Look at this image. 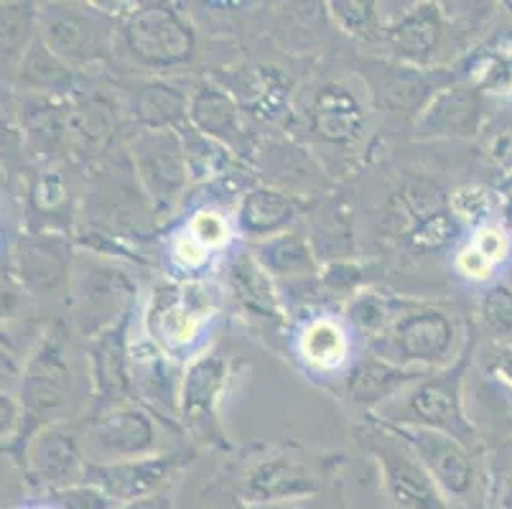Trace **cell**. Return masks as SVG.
<instances>
[{
	"label": "cell",
	"mask_w": 512,
	"mask_h": 509,
	"mask_svg": "<svg viewBox=\"0 0 512 509\" xmlns=\"http://www.w3.org/2000/svg\"><path fill=\"white\" fill-rule=\"evenodd\" d=\"M293 354L311 375H339L355 362V334L342 316H309L293 334Z\"/></svg>",
	"instance_id": "obj_17"
},
{
	"label": "cell",
	"mask_w": 512,
	"mask_h": 509,
	"mask_svg": "<svg viewBox=\"0 0 512 509\" xmlns=\"http://www.w3.org/2000/svg\"><path fill=\"white\" fill-rule=\"evenodd\" d=\"M79 367L74 349V329L62 316L46 321L39 344L31 352L23 370L18 403L23 410V423L16 441L6 448L23 464V448L39 428L72 420L77 403Z\"/></svg>",
	"instance_id": "obj_1"
},
{
	"label": "cell",
	"mask_w": 512,
	"mask_h": 509,
	"mask_svg": "<svg viewBox=\"0 0 512 509\" xmlns=\"http://www.w3.org/2000/svg\"><path fill=\"white\" fill-rule=\"evenodd\" d=\"M39 39V8L34 3H0V77L16 79L23 56Z\"/></svg>",
	"instance_id": "obj_29"
},
{
	"label": "cell",
	"mask_w": 512,
	"mask_h": 509,
	"mask_svg": "<svg viewBox=\"0 0 512 509\" xmlns=\"http://www.w3.org/2000/svg\"><path fill=\"white\" fill-rule=\"evenodd\" d=\"M365 107L344 84H327L311 100L309 125L321 140L332 146H349L365 130Z\"/></svg>",
	"instance_id": "obj_23"
},
{
	"label": "cell",
	"mask_w": 512,
	"mask_h": 509,
	"mask_svg": "<svg viewBox=\"0 0 512 509\" xmlns=\"http://www.w3.org/2000/svg\"><path fill=\"white\" fill-rule=\"evenodd\" d=\"M138 296L136 280L120 265L107 263L100 255L82 252L74 258L72 286H69V316L72 329L82 339H95L102 331L128 319Z\"/></svg>",
	"instance_id": "obj_5"
},
{
	"label": "cell",
	"mask_w": 512,
	"mask_h": 509,
	"mask_svg": "<svg viewBox=\"0 0 512 509\" xmlns=\"http://www.w3.org/2000/svg\"><path fill=\"white\" fill-rule=\"evenodd\" d=\"M74 258V247L64 232H21L13 247L11 275L36 306L59 301L69 298Z\"/></svg>",
	"instance_id": "obj_11"
},
{
	"label": "cell",
	"mask_w": 512,
	"mask_h": 509,
	"mask_svg": "<svg viewBox=\"0 0 512 509\" xmlns=\"http://www.w3.org/2000/svg\"><path fill=\"white\" fill-rule=\"evenodd\" d=\"M449 212L456 222L467 224L474 230L492 219V194L479 184L459 186L449 196Z\"/></svg>",
	"instance_id": "obj_38"
},
{
	"label": "cell",
	"mask_w": 512,
	"mask_h": 509,
	"mask_svg": "<svg viewBox=\"0 0 512 509\" xmlns=\"http://www.w3.org/2000/svg\"><path fill=\"white\" fill-rule=\"evenodd\" d=\"M29 497L23 464L6 448H0V509H13Z\"/></svg>",
	"instance_id": "obj_44"
},
{
	"label": "cell",
	"mask_w": 512,
	"mask_h": 509,
	"mask_svg": "<svg viewBox=\"0 0 512 509\" xmlns=\"http://www.w3.org/2000/svg\"><path fill=\"white\" fill-rule=\"evenodd\" d=\"M227 291L242 314L260 324L278 326L286 321V303L276 280L255 260L253 250L235 252L227 263Z\"/></svg>",
	"instance_id": "obj_20"
},
{
	"label": "cell",
	"mask_w": 512,
	"mask_h": 509,
	"mask_svg": "<svg viewBox=\"0 0 512 509\" xmlns=\"http://www.w3.org/2000/svg\"><path fill=\"white\" fill-rule=\"evenodd\" d=\"M319 487V474L304 456L291 451H271L242 469L235 494L242 504L260 509L273 504L309 502Z\"/></svg>",
	"instance_id": "obj_13"
},
{
	"label": "cell",
	"mask_w": 512,
	"mask_h": 509,
	"mask_svg": "<svg viewBox=\"0 0 512 509\" xmlns=\"http://www.w3.org/2000/svg\"><path fill=\"white\" fill-rule=\"evenodd\" d=\"M482 377L512 395V344L495 342L482 354Z\"/></svg>",
	"instance_id": "obj_47"
},
{
	"label": "cell",
	"mask_w": 512,
	"mask_h": 509,
	"mask_svg": "<svg viewBox=\"0 0 512 509\" xmlns=\"http://www.w3.org/2000/svg\"><path fill=\"white\" fill-rule=\"evenodd\" d=\"M23 423V410L18 403V395L0 392V448H8L16 441Z\"/></svg>",
	"instance_id": "obj_48"
},
{
	"label": "cell",
	"mask_w": 512,
	"mask_h": 509,
	"mask_svg": "<svg viewBox=\"0 0 512 509\" xmlns=\"http://www.w3.org/2000/svg\"><path fill=\"white\" fill-rule=\"evenodd\" d=\"M316 280H319L321 293L339 298V301L344 303L355 296L357 291L367 288L365 278H362V268L357 263H349V260H337V263H332L324 273H319Z\"/></svg>",
	"instance_id": "obj_41"
},
{
	"label": "cell",
	"mask_w": 512,
	"mask_h": 509,
	"mask_svg": "<svg viewBox=\"0 0 512 509\" xmlns=\"http://www.w3.org/2000/svg\"><path fill=\"white\" fill-rule=\"evenodd\" d=\"M39 39L69 69H82L105 62L113 34L97 11L46 3L39 8Z\"/></svg>",
	"instance_id": "obj_12"
},
{
	"label": "cell",
	"mask_w": 512,
	"mask_h": 509,
	"mask_svg": "<svg viewBox=\"0 0 512 509\" xmlns=\"http://www.w3.org/2000/svg\"><path fill=\"white\" fill-rule=\"evenodd\" d=\"M26 219L36 232H64L69 212V189L57 168H41L26 189Z\"/></svg>",
	"instance_id": "obj_27"
},
{
	"label": "cell",
	"mask_w": 512,
	"mask_h": 509,
	"mask_svg": "<svg viewBox=\"0 0 512 509\" xmlns=\"http://www.w3.org/2000/svg\"><path fill=\"white\" fill-rule=\"evenodd\" d=\"M186 123L225 148H237L248 135L237 100L214 84H202L199 90H194L186 102Z\"/></svg>",
	"instance_id": "obj_24"
},
{
	"label": "cell",
	"mask_w": 512,
	"mask_h": 509,
	"mask_svg": "<svg viewBox=\"0 0 512 509\" xmlns=\"http://www.w3.org/2000/svg\"><path fill=\"white\" fill-rule=\"evenodd\" d=\"M13 179L0 171V275H11L13 247L21 237V217L18 214L16 194H13Z\"/></svg>",
	"instance_id": "obj_36"
},
{
	"label": "cell",
	"mask_w": 512,
	"mask_h": 509,
	"mask_svg": "<svg viewBox=\"0 0 512 509\" xmlns=\"http://www.w3.org/2000/svg\"><path fill=\"white\" fill-rule=\"evenodd\" d=\"M120 41L130 59L153 72L184 67L197 51V34L189 18L166 3H146L125 13Z\"/></svg>",
	"instance_id": "obj_8"
},
{
	"label": "cell",
	"mask_w": 512,
	"mask_h": 509,
	"mask_svg": "<svg viewBox=\"0 0 512 509\" xmlns=\"http://www.w3.org/2000/svg\"><path fill=\"white\" fill-rule=\"evenodd\" d=\"M13 509H67V507H64L54 494H36V497H26L18 507Z\"/></svg>",
	"instance_id": "obj_49"
},
{
	"label": "cell",
	"mask_w": 512,
	"mask_h": 509,
	"mask_svg": "<svg viewBox=\"0 0 512 509\" xmlns=\"http://www.w3.org/2000/svg\"><path fill=\"white\" fill-rule=\"evenodd\" d=\"M85 443L82 428L74 420H62L39 428L23 448V474L29 492L51 494L85 484L87 474Z\"/></svg>",
	"instance_id": "obj_9"
},
{
	"label": "cell",
	"mask_w": 512,
	"mask_h": 509,
	"mask_svg": "<svg viewBox=\"0 0 512 509\" xmlns=\"http://www.w3.org/2000/svg\"><path fill=\"white\" fill-rule=\"evenodd\" d=\"M186 97L176 95L169 87H143L136 97V118L148 130H179L176 125L186 120Z\"/></svg>",
	"instance_id": "obj_32"
},
{
	"label": "cell",
	"mask_w": 512,
	"mask_h": 509,
	"mask_svg": "<svg viewBox=\"0 0 512 509\" xmlns=\"http://www.w3.org/2000/svg\"><path fill=\"white\" fill-rule=\"evenodd\" d=\"M456 232H459V222L451 217L449 207H446L441 212L431 214L426 222L418 224L416 230L408 235V242L418 252H434L441 250V247H449L456 240Z\"/></svg>",
	"instance_id": "obj_40"
},
{
	"label": "cell",
	"mask_w": 512,
	"mask_h": 509,
	"mask_svg": "<svg viewBox=\"0 0 512 509\" xmlns=\"http://www.w3.org/2000/svg\"><path fill=\"white\" fill-rule=\"evenodd\" d=\"M250 250L278 286L281 283L296 286V283H309V280L319 278L316 250L309 237L301 235V232L288 230L283 235L271 237V240L255 242Z\"/></svg>",
	"instance_id": "obj_26"
},
{
	"label": "cell",
	"mask_w": 512,
	"mask_h": 509,
	"mask_svg": "<svg viewBox=\"0 0 512 509\" xmlns=\"http://www.w3.org/2000/svg\"><path fill=\"white\" fill-rule=\"evenodd\" d=\"M260 509H311L309 502H288V504H273V507H260Z\"/></svg>",
	"instance_id": "obj_51"
},
{
	"label": "cell",
	"mask_w": 512,
	"mask_h": 509,
	"mask_svg": "<svg viewBox=\"0 0 512 509\" xmlns=\"http://www.w3.org/2000/svg\"><path fill=\"white\" fill-rule=\"evenodd\" d=\"M130 161L151 207L158 214L171 212L192 181L179 130L143 128L130 140Z\"/></svg>",
	"instance_id": "obj_10"
},
{
	"label": "cell",
	"mask_w": 512,
	"mask_h": 509,
	"mask_svg": "<svg viewBox=\"0 0 512 509\" xmlns=\"http://www.w3.org/2000/svg\"><path fill=\"white\" fill-rule=\"evenodd\" d=\"M400 438L411 446L436 487L441 489L446 499L454 502H467L477 487V466H474L472 451L454 436H446L428 428H400L393 426Z\"/></svg>",
	"instance_id": "obj_16"
},
{
	"label": "cell",
	"mask_w": 512,
	"mask_h": 509,
	"mask_svg": "<svg viewBox=\"0 0 512 509\" xmlns=\"http://www.w3.org/2000/svg\"><path fill=\"white\" fill-rule=\"evenodd\" d=\"M477 319L482 329L495 339V342H505L507 336H512V286L495 280L484 288L482 298L477 303Z\"/></svg>",
	"instance_id": "obj_34"
},
{
	"label": "cell",
	"mask_w": 512,
	"mask_h": 509,
	"mask_svg": "<svg viewBox=\"0 0 512 509\" xmlns=\"http://www.w3.org/2000/svg\"><path fill=\"white\" fill-rule=\"evenodd\" d=\"M469 349L462 359L446 370L431 372L413 382L395 400L372 413V418L383 420L388 426L400 428H428L446 436H454L464 446L477 441L472 420L464 410V372H467Z\"/></svg>",
	"instance_id": "obj_4"
},
{
	"label": "cell",
	"mask_w": 512,
	"mask_h": 509,
	"mask_svg": "<svg viewBox=\"0 0 512 509\" xmlns=\"http://www.w3.org/2000/svg\"><path fill=\"white\" fill-rule=\"evenodd\" d=\"M469 84L487 95L512 97V46L495 49L477 59L469 74Z\"/></svg>",
	"instance_id": "obj_35"
},
{
	"label": "cell",
	"mask_w": 512,
	"mask_h": 509,
	"mask_svg": "<svg viewBox=\"0 0 512 509\" xmlns=\"http://www.w3.org/2000/svg\"><path fill=\"white\" fill-rule=\"evenodd\" d=\"M82 443L90 464L146 459L166 454L164 428L156 415L136 400L105 405L82 428Z\"/></svg>",
	"instance_id": "obj_7"
},
{
	"label": "cell",
	"mask_w": 512,
	"mask_h": 509,
	"mask_svg": "<svg viewBox=\"0 0 512 509\" xmlns=\"http://www.w3.org/2000/svg\"><path fill=\"white\" fill-rule=\"evenodd\" d=\"M72 77L74 69L59 62L41 39L31 44V49L26 51L21 67L16 72V82L21 84L23 90H29V95L44 97H54L59 92L72 90Z\"/></svg>",
	"instance_id": "obj_30"
},
{
	"label": "cell",
	"mask_w": 512,
	"mask_h": 509,
	"mask_svg": "<svg viewBox=\"0 0 512 509\" xmlns=\"http://www.w3.org/2000/svg\"><path fill=\"white\" fill-rule=\"evenodd\" d=\"M372 354L418 372H439L467 354L464 324L451 311L426 301L398 298L388 329L367 344Z\"/></svg>",
	"instance_id": "obj_2"
},
{
	"label": "cell",
	"mask_w": 512,
	"mask_h": 509,
	"mask_svg": "<svg viewBox=\"0 0 512 509\" xmlns=\"http://www.w3.org/2000/svg\"><path fill=\"white\" fill-rule=\"evenodd\" d=\"M390 54L406 64H431L446 46V23L439 6H413L383 39Z\"/></svg>",
	"instance_id": "obj_25"
},
{
	"label": "cell",
	"mask_w": 512,
	"mask_h": 509,
	"mask_svg": "<svg viewBox=\"0 0 512 509\" xmlns=\"http://www.w3.org/2000/svg\"><path fill=\"white\" fill-rule=\"evenodd\" d=\"M118 509H169V507H166L164 497H151L136 504H125V507H118Z\"/></svg>",
	"instance_id": "obj_50"
},
{
	"label": "cell",
	"mask_w": 512,
	"mask_h": 509,
	"mask_svg": "<svg viewBox=\"0 0 512 509\" xmlns=\"http://www.w3.org/2000/svg\"><path fill=\"white\" fill-rule=\"evenodd\" d=\"M23 166H26V135L11 110L0 105V171L16 179L21 176Z\"/></svg>",
	"instance_id": "obj_39"
},
{
	"label": "cell",
	"mask_w": 512,
	"mask_h": 509,
	"mask_svg": "<svg viewBox=\"0 0 512 509\" xmlns=\"http://www.w3.org/2000/svg\"><path fill=\"white\" fill-rule=\"evenodd\" d=\"M482 123V92L472 84H454L428 100L416 128L423 138H472Z\"/></svg>",
	"instance_id": "obj_21"
},
{
	"label": "cell",
	"mask_w": 512,
	"mask_h": 509,
	"mask_svg": "<svg viewBox=\"0 0 512 509\" xmlns=\"http://www.w3.org/2000/svg\"><path fill=\"white\" fill-rule=\"evenodd\" d=\"M296 214H299V209H296V202L288 191L263 184L253 186L240 196L232 217H235L237 235L248 237L255 245V242L271 240V237L291 230Z\"/></svg>",
	"instance_id": "obj_22"
},
{
	"label": "cell",
	"mask_w": 512,
	"mask_h": 509,
	"mask_svg": "<svg viewBox=\"0 0 512 509\" xmlns=\"http://www.w3.org/2000/svg\"><path fill=\"white\" fill-rule=\"evenodd\" d=\"M87 377H90L92 398L100 403V408L133 400L125 398L133 390L128 319L87 342Z\"/></svg>",
	"instance_id": "obj_18"
},
{
	"label": "cell",
	"mask_w": 512,
	"mask_h": 509,
	"mask_svg": "<svg viewBox=\"0 0 512 509\" xmlns=\"http://www.w3.org/2000/svg\"><path fill=\"white\" fill-rule=\"evenodd\" d=\"M166 252H169L171 268H174L179 275H184V280L202 278L214 258L212 252L204 250V247L199 245V242L194 240L186 230H179L171 235Z\"/></svg>",
	"instance_id": "obj_37"
},
{
	"label": "cell",
	"mask_w": 512,
	"mask_h": 509,
	"mask_svg": "<svg viewBox=\"0 0 512 509\" xmlns=\"http://www.w3.org/2000/svg\"><path fill=\"white\" fill-rule=\"evenodd\" d=\"M46 329L44 316L0 324V392L18 395L23 370Z\"/></svg>",
	"instance_id": "obj_28"
},
{
	"label": "cell",
	"mask_w": 512,
	"mask_h": 509,
	"mask_svg": "<svg viewBox=\"0 0 512 509\" xmlns=\"http://www.w3.org/2000/svg\"><path fill=\"white\" fill-rule=\"evenodd\" d=\"M41 316L39 306L18 286L13 275H0V324L3 321H23Z\"/></svg>",
	"instance_id": "obj_45"
},
{
	"label": "cell",
	"mask_w": 512,
	"mask_h": 509,
	"mask_svg": "<svg viewBox=\"0 0 512 509\" xmlns=\"http://www.w3.org/2000/svg\"><path fill=\"white\" fill-rule=\"evenodd\" d=\"M217 291L204 278L164 280L153 286L143 311V334L169 359L197 357L217 316Z\"/></svg>",
	"instance_id": "obj_3"
},
{
	"label": "cell",
	"mask_w": 512,
	"mask_h": 509,
	"mask_svg": "<svg viewBox=\"0 0 512 509\" xmlns=\"http://www.w3.org/2000/svg\"><path fill=\"white\" fill-rule=\"evenodd\" d=\"M507 8H510V13H512V3H507Z\"/></svg>",
	"instance_id": "obj_52"
},
{
	"label": "cell",
	"mask_w": 512,
	"mask_h": 509,
	"mask_svg": "<svg viewBox=\"0 0 512 509\" xmlns=\"http://www.w3.org/2000/svg\"><path fill=\"white\" fill-rule=\"evenodd\" d=\"M357 443L372 456L385 489L398 509H454L449 499L441 494L426 466L418 461L400 433L383 420L367 415V420L357 428Z\"/></svg>",
	"instance_id": "obj_6"
},
{
	"label": "cell",
	"mask_w": 512,
	"mask_h": 509,
	"mask_svg": "<svg viewBox=\"0 0 512 509\" xmlns=\"http://www.w3.org/2000/svg\"><path fill=\"white\" fill-rule=\"evenodd\" d=\"M230 357L220 349H202L184 362L176 395V415L186 428L204 431L217 420L230 387Z\"/></svg>",
	"instance_id": "obj_14"
},
{
	"label": "cell",
	"mask_w": 512,
	"mask_h": 509,
	"mask_svg": "<svg viewBox=\"0 0 512 509\" xmlns=\"http://www.w3.org/2000/svg\"><path fill=\"white\" fill-rule=\"evenodd\" d=\"M395 303H398V296L367 286L344 303L342 319L349 326V331L355 334V339H365L367 344H372L388 329L395 314Z\"/></svg>",
	"instance_id": "obj_31"
},
{
	"label": "cell",
	"mask_w": 512,
	"mask_h": 509,
	"mask_svg": "<svg viewBox=\"0 0 512 509\" xmlns=\"http://www.w3.org/2000/svg\"><path fill=\"white\" fill-rule=\"evenodd\" d=\"M454 273L472 286H484L495 280L497 268L467 240L454 250Z\"/></svg>",
	"instance_id": "obj_46"
},
{
	"label": "cell",
	"mask_w": 512,
	"mask_h": 509,
	"mask_svg": "<svg viewBox=\"0 0 512 509\" xmlns=\"http://www.w3.org/2000/svg\"><path fill=\"white\" fill-rule=\"evenodd\" d=\"M184 230L212 255H222V252L230 250L237 237L235 217L217 207L194 209L192 217L186 219Z\"/></svg>",
	"instance_id": "obj_33"
},
{
	"label": "cell",
	"mask_w": 512,
	"mask_h": 509,
	"mask_svg": "<svg viewBox=\"0 0 512 509\" xmlns=\"http://www.w3.org/2000/svg\"><path fill=\"white\" fill-rule=\"evenodd\" d=\"M426 375L431 372L408 370V367L388 362L367 349L365 354L355 357L352 367L344 372V390H347L349 403L372 415Z\"/></svg>",
	"instance_id": "obj_19"
},
{
	"label": "cell",
	"mask_w": 512,
	"mask_h": 509,
	"mask_svg": "<svg viewBox=\"0 0 512 509\" xmlns=\"http://www.w3.org/2000/svg\"><path fill=\"white\" fill-rule=\"evenodd\" d=\"M469 242H472V245L482 252L484 258L495 265V268H500V265H505L507 260H510V252H512L510 232H507L500 222H492L490 219V222L474 227Z\"/></svg>",
	"instance_id": "obj_43"
},
{
	"label": "cell",
	"mask_w": 512,
	"mask_h": 509,
	"mask_svg": "<svg viewBox=\"0 0 512 509\" xmlns=\"http://www.w3.org/2000/svg\"><path fill=\"white\" fill-rule=\"evenodd\" d=\"M181 464H184L181 456L174 454L113 461V464H90L87 466L85 484H92L110 502L125 507V504L161 497V492L176 479Z\"/></svg>",
	"instance_id": "obj_15"
},
{
	"label": "cell",
	"mask_w": 512,
	"mask_h": 509,
	"mask_svg": "<svg viewBox=\"0 0 512 509\" xmlns=\"http://www.w3.org/2000/svg\"><path fill=\"white\" fill-rule=\"evenodd\" d=\"M329 13L344 34L362 41H375V13L372 3H332Z\"/></svg>",
	"instance_id": "obj_42"
}]
</instances>
